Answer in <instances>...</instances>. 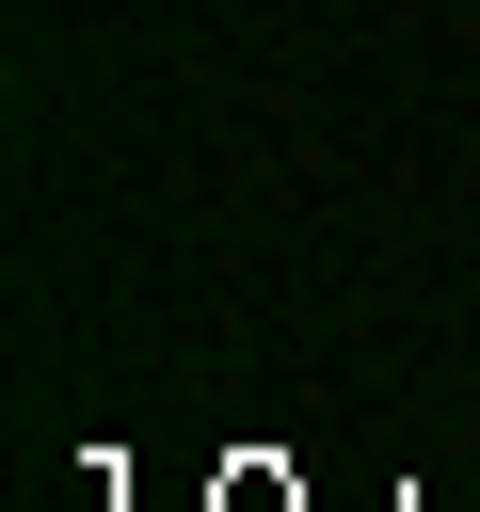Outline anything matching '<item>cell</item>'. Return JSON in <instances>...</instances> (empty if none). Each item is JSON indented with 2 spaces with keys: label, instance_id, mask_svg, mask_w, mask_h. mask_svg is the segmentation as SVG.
Here are the masks:
<instances>
[]
</instances>
